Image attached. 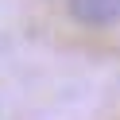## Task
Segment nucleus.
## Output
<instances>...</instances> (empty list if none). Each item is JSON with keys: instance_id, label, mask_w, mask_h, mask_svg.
I'll return each instance as SVG.
<instances>
[{"instance_id": "1", "label": "nucleus", "mask_w": 120, "mask_h": 120, "mask_svg": "<svg viewBox=\"0 0 120 120\" xmlns=\"http://www.w3.org/2000/svg\"><path fill=\"white\" fill-rule=\"evenodd\" d=\"M66 8L81 27H109L120 19V0H66Z\"/></svg>"}]
</instances>
